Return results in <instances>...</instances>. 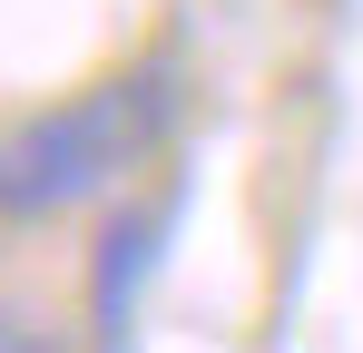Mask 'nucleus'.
I'll use <instances>...</instances> for the list:
<instances>
[{
	"label": "nucleus",
	"mask_w": 363,
	"mask_h": 353,
	"mask_svg": "<svg viewBox=\"0 0 363 353\" xmlns=\"http://www.w3.org/2000/svg\"><path fill=\"white\" fill-rule=\"evenodd\" d=\"M177 128V69H118L0 128V216H69L147 167Z\"/></svg>",
	"instance_id": "obj_1"
},
{
	"label": "nucleus",
	"mask_w": 363,
	"mask_h": 353,
	"mask_svg": "<svg viewBox=\"0 0 363 353\" xmlns=\"http://www.w3.org/2000/svg\"><path fill=\"white\" fill-rule=\"evenodd\" d=\"M157 255V216H118L108 226V255H99V324L128 334V275Z\"/></svg>",
	"instance_id": "obj_2"
}]
</instances>
